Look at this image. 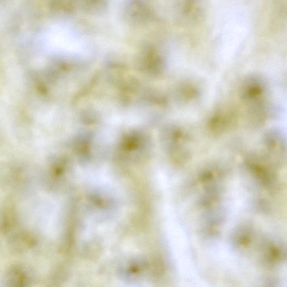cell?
<instances>
[{"label":"cell","mask_w":287,"mask_h":287,"mask_svg":"<svg viewBox=\"0 0 287 287\" xmlns=\"http://www.w3.org/2000/svg\"><path fill=\"white\" fill-rule=\"evenodd\" d=\"M265 87L263 82L257 78L252 77L247 80L242 86V97L254 108H260L264 105L263 95Z\"/></svg>","instance_id":"cell-1"},{"label":"cell","mask_w":287,"mask_h":287,"mask_svg":"<svg viewBox=\"0 0 287 287\" xmlns=\"http://www.w3.org/2000/svg\"><path fill=\"white\" fill-rule=\"evenodd\" d=\"M182 93L186 98L191 99L195 98L197 95L198 91L194 87L187 86L183 89Z\"/></svg>","instance_id":"cell-2"}]
</instances>
